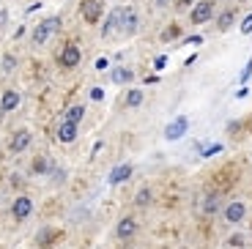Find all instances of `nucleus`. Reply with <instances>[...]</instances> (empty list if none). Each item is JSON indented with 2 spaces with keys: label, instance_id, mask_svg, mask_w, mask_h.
<instances>
[{
  "label": "nucleus",
  "instance_id": "obj_8",
  "mask_svg": "<svg viewBox=\"0 0 252 249\" xmlns=\"http://www.w3.org/2000/svg\"><path fill=\"white\" fill-rule=\"evenodd\" d=\"M31 143H33V134L28 129H19V131H14L11 143H8V151H11V154H25V151L31 148Z\"/></svg>",
  "mask_w": 252,
  "mask_h": 249
},
{
  "label": "nucleus",
  "instance_id": "obj_9",
  "mask_svg": "<svg viewBox=\"0 0 252 249\" xmlns=\"http://www.w3.org/2000/svg\"><path fill=\"white\" fill-rule=\"evenodd\" d=\"M134 233H137V219H134V217L118 219V224H115V236H118L121 241H129Z\"/></svg>",
  "mask_w": 252,
  "mask_h": 249
},
{
  "label": "nucleus",
  "instance_id": "obj_6",
  "mask_svg": "<svg viewBox=\"0 0 252 249\" xmlns=\"http://www.w3.org/2000/svg\"><path fill=\"white\" fill-rule=\"evenodd\" d=\"M222 217H225V222L239 224V222H244V219H247V206L241 203V200H233V203H227V206H225Z\"/></svg>",
  "mask_w": 252,
  "mask_h": 249
},
{
  "label": "nucleus",
  "instance_id": "obj_7",
  "mask_svg": "<svg viewBox=\"0 0 252 249\" xmlns=\"http://www.w3.org/2000/svg\"><path fill=\"white\" fill-rule=\"evenodd\" d=\"M137 28H140L137 11H134V8H124V11H121V33H124V36H134Z\"/></svg>",
  "mask_w": 252,
  "mask_h": 249
},
{
  "label": "nucleus",
  "instance_id": "obj_2",
  "mask_svg": "<svg viewBox=\"0 0 252 249\" xmlns=\"http://www.w3.org/2000/svg\"><path fill=\"white\" fill-rule=\"evenodd\" d=\"M58 22H61V19H58V17L41 19V22H38V25H36V31H33L31 41L36 44V47H41V44H47V41H50V36H52V33L58 31Z\"/></svg>",
  "mask_w": 252,
  "mask_h": 249
},
{
  "label": "nucleus",
  "instance_id": "obj_17",
  "mask_svg": "<svg viewBox=\"0 0 252 249\" xmlns=\"http://www.w3.org/2000/svg\"><path fill=\"white\" fill-rule=\"evenodd\" d=\"M220 206H222V197L217 192H211V194L203 197V214H217V211H220Z\"/></svg>",
  "mask_w": 252,
  "mask_h": 249
},
{
  "label": "nucleus",
  "instance_id": "obj_20",
  "mask_svg": "<svg viewBox=\"0 0 252 249\" xmlns=\"http://www.w3.org/2000/svg\"><path fill=\"white\" fill-rule=\"evenodd\" d=\"M233 19H236V11H233V8H227V11L220 14V22H217V28H220V31H230Z\"/></svg>",
  "mask_w": 252,
  "mask_h": 249
},
{
  "label": "nucleus",
  "instance_id": "obj_18",
  "mask_svg": "<svg viewBox=\"0 0 252 249\" xmlns=\"http://www.w3.org/2000/svg\"><path fill=\"white\" fill-rule=\"evenodd\" d=\"M124 101H126V107H129V110H137V107L143 104V91H140V88H129Z\"/></svg>",
  "mask_w": 252,
  "mask_h": 249
},
{
  "label": "nucleus",
  "instance_id": "obj_26",
  "mask_svg": "<svg viewBox=\"0 0 252 249\" xmlns=\"http://www.w3.org/2000/svg\"><path fill=\"white\" fill-rule=\"evenodd\" d=\"M241 33H252V14L244 17V22H241Z\"/></svg>",
  "mask_w": 252,
  "mask_h": 249
},
{
  "label": "nucleus",
  "instance_id": "obj_35",
  "mask_svg": "<svg viewBox=\"0 0 252 249\" xmlns=\"http://www.w3.org/2000/svg\"><path fill=\"white\" fill-rule=\"evenodd\" d=\"M3 19H6V14H3V11H0V25H3Z\"/></svg>",
  "mask_w": 252,
  "mask_h": 249
},
{
  "label": "nucleus",
  "instance_id": "obj_13",
  "mask_svg": "<svg viewBox=\"0 0 252 249\" xmlns=\"http://www.w3.org/2000/svg\"><path fill=\"white\" fill-rule=\"evenodd\" d=\"M55 238H61V230H55V227H44V230L36 236V244L41 249H50L52 244H55Z\"/></svg>",
  "mask_w": 252,
  "mask_h": 249
},
{
  "label": "nucleus",
  "instance_id": "obj_22",
  "mask_svg": "<svg viewBox=\"0 0 252 249\" xmlns=\"http://www.w3.org/2000/svg\"><path fill=\"white\" fill-rule=\"evenodd\" d=\"M47 170H50V162H47L44 156H38L36 162H33V173H36V175H44Z\"/></svg>",
  "mask_w": 252,
  "mask_h": 249
},
{
  "label": "nucleus",
  "instance_id": "obj_24",
  "mask_svg": "<svg viewBox=\"0 0 252 249\" xmlns=\"http://www.w3.org/2000/svg\"><path fill=\"white\" fill-rule=\"evenodd\" d=\"M250 77H252V58H250V61H247V66H244V71H241L239 82H241V85H244V82L250 80Z\"/></svg>",
  "mask_w": 252,
  "mask_h": 249
},
{
  "label": "nucleus",
  "instance_id": "obj_1",
  "mask_svg": "<svg viewBox=\"0 0 252 249\" xmlns=\"http://www.w3.org/2000/svg\"><path fill=\"white\" fill-rule=\"evenodd\" d=\"M214 8H217L214 0H197L195 6H192V11H189V22L192 25H206V22H211Z\"/></svg>",
  "mask_w": 252,
  "mask_h": 249
},
{
  "label": "nucleus",
  "instance_id": "obj_31",
  "mask_svg": "<svg viewBox=\"0 0 252 249\" xmlns=\"http://www.w3.org/2000/svg\"><path fill=\"white\" fill-rule=\"evenodd\" d=\"M184 44H192V47H197V44H203L200 36H192V38H184Z\"/></svg>",
  "mask_w": 252,
  "mask_h": 249
},
{
  "label": "nucleus",
  "instance_id": "obj_30",
  "mask_svg": "<svg viewBox=\"0 0 252 249\" xmlns=\"http://www.w3.org/2000/svg\"><path fill=\"white\" fill-rule=\"evenodd\" d=\"M197 0H176V6L178 8H187V6H195Z\"/></svg>",
  "mask_w": 252,
  "mask_h": 249
},
{
  "label": "nucleus",
  "instance_id": "obj_27",
  "mask_svg": "<svg viewBox=\"0 0 252 249\" xmlns=\"http://www.w3.org/2000/svg\"><path fill=\"white\" fill-rule=\"evenodd\" d=\"M227 244H230V247H244V236H230Z\"/></svg>",
  "mask_w": 252,
  "mask_h": 249
},
{
  "label": "nucleus",
  "instance_id": "obj_5",
  "mask_svg": "<svg viewBox=\"0 0 252 249\" xmlns=\"http://www.w3.org/2000/svg\"><path fill=\"white\" fill-rule=\"evenodd\" d=\"M31 214H33V200L28 197V194H19L11 203V217L17 219V222H22V219H28Z\"/></svg>",
  "mask_w": 252,
  "mask_h": 249
},
{
  "label": "nucleus",
  "instance_id": "obj_29",
  "mask_svg": "<svg viewBox=\"0 0 252 249\" xmlns=\"http://www.w3.org/2000/svg\"><path fill=\"white\" fill-rule=\"evenodd\" d=\"M164 63H167V58H164V55H159L157 61H154V69H157V71H162V69H164Z\"/></svg>",
  "mask_w": 252,
  "mask_h": 249
},
{
  "label": "nucleus",
  "instance_id": "obj_23",
  "mask_svg": "<svg viewBox=\"0 0 252 249\" xmlns=\"http://www.w3.org/2000/svg\"><path fill=\"white\" fill-rule=\"evenodd\" d=\"M178 36H181V28H178V25H170L167 31L162 33V38H164V41H167V38H178Z\"/></svg>",
  "mask_w": 252,
  "mask_h": 249
},
{
  "label": "nucleus",
  "instance_id": "obj_25",
  "mask_svg": "<svg viewBox=\"0 0 252 249\" xmlns=\"http://www.w3.org/2000/svg\"><path fill=\"white\" fill-rule=\"evenodd\" d=\"M14 66H17V61H14L11 55L3 58V71H14Z\"/></svg>",
  "mask_w": 252,
  "mask_h": 249
},
{
  "label": "nucleus",
  "instance_id": "obj_15",
  "mask_svg": "<svg viewBox=\"0 0 252 249\" xmlns=\"http://www.w3.org/2000/svg\"><path fill=\"white\" fill-rule=\"evenodd\" d=\"M110 80H113L115 85H129V82L134 80V71H132V69H126V66H118V69H113Z\"/></svg>",
  "mask_w": 252,
  "mask_h": 249
},
{
  "label": "nucleus",
  "instance_id": "obj_21",
  "mask_svg": "<svg viewBox=\"0 0 252 249\" xmlns=\"http://www.w3.org/2000/svg\"><path fill=\"white\" fill-rule=\"evenodd\" d=\"M148 203H151V189H148V187H143V189L137 192V197H134V206L145 208Z\"/></svg>",
  "mask_w": 252,
  "mask_h": 249
},
{
  "label": "nucleus",
  "instance_id": "obj_28",
  "mask_svg": "<svg viewBox=\"0 0 252 249\" xmlns=\"http://www.w3.org/2000/svg\"><path fill=\"white\" fill-rule=\"evenodd\" d=\"M91 99H94V101H101V99H104V91H101V88H94V91H91Z\"/></svg>",
  "mask_w": 252,
  "mask_h": 249
},
{
  "label": "nucleus",
  "instance_id": "obj_19",
  "mask_svg": "<svg viewBox=\"0 0 252 249\" xmlns=\"http://www.w3.org/2000/svg\"><path fill=\"white\" fill-rule=\"evenodd\" d=\"M82 118H85V107H82V104L69 107V110H66V115H63V121H71V124H77V126H80Z\"/></svg>",
  "mask_w": 252,
  "mask_h": 249
},
{
  "label": "nucleus",
  "instance_id": "obj_10",
  "mask_svg": "<svg viewBox=\"0 0 252 249\" xmlns=\"http://www.w3.org/2000/svg\"><path fill=\"white\" fill-rule=\"evenodd\" d=\"M187 129H189V121L184 118V115H178L173 124H167V129H164V140H178V137H184V134H187Z\"/></svg>",
  "mask_w": 252,
  "mask_h": 249
},
{
  "label": "nucleus",
  "instance_id": "obj_33",
  "mask_svg": "<svg viewBox=\"0 0 252 249\" xmlns=\"http://www.w3.org/2000/svg\"><path fill=\"white\" fill-rule=\"evenodd\" d=\"M96 69L104 71V69H107V61H104V58H99V61H96Z\"/></svg>",
  "mask_w": 252,
  "mask_h": 249
},
{
  "label": "nucleus",
  "instance_id": "obj_12",
  "mask_svg": "<svg viewBox=\"0 0 252 249\" xmlns=\"http://www.w3.org/2000/svg\"><path fill=\"white\" fill-rule=\"evenodd\" d=\"M58 140H61L63 145H69L77 140V124H71V121H61V126H58Z\"/></svg>",
  "mask_w": 252,
  "mask_h": 249
},
{
  "label": "nucleus",
  "instance_id": "obj_34",
  "mask_svg": "<svg viewBox=\"0 0 252 249\" xmlns=\"http://www.w3.org/2000/svg\"><path fill=\"white\" fill-rule=\"evenodd\" d=\"M167 3H170V0H157V6H162V8L167 6Z\"/></svg>",
  "mask_w": 252,
  "mask_h": 249
},
{
  "label": "nucleus",
  "instance_id": "obj_3",
  "mask_svg": "<svg viewBox=\"0 0 252 249\" xmlns=\"http://www.w3.org/2000/svg\"><path fill=\"white\" fill-rule=\"evenodd\" d=\"M80 61H82L80 47H77L74 41H66V44H63L61 55H58V63H61L63 69H77V66H80Z\"/></svg>",
  "mask_w": 252,
  "mask_h": 249
},
{
  "label": "nucleus",
  "instance_id": "obj_32",
  "mask_svg": "<svg viewBox=\"0 0 252 249\" xmlns=\"http://www.w3.org/2000/svg\"><path fill=\"white\" fill-rule=\"evenodd\" d=\"M220 151H222V145H211V148H208L203 156H214V154H220Z\"/></svg>",
  "mask_w": 252,
  "mask_h": 249
},
{
  "label": "nucleus",
  "instance_id": "obj_14",
  "mask_svg": "<svg viewBox=\"0 0 252 249\" xmlns=\"http://www.w3.org/2000/svg\"><path fill=\"white\" fill-rule=\"evenodd\" d=\"M19 107V93L17 91H6V93L0 96V112H11Z\"/></svg>",
  "mask_w": 252,
  "mask_h": 249
},
{
  "label": "nucleus",
  "instance_id": "obj_11",
  "mask_svg": "<svg viewBox=\"0 0 252 249\" xmlns=\"http://www.w3.org/2000/svg\"><path fill=\"white\" fill-rule=\"evenodd\" d=\"M121 11H124V8H113V11H110L107 22H104V28H101V36L104 38H110L115 31L121 33Z\"/></svg>",
  "mask_w": 252,
  "mask_h": 249
},
{
  "label": "nucleus",
  "instance_id": "obj_16",
  "mask_svg": "<svg viewBox=\"0 0 252 249\" xmlns=\"http://www.w3.org/2000/svg\"><path fill=\"white\" fill-rule=\"evenodd\" d=\"M132 173H134L132 164H118V167H115L113 173H110V184H124V181L129 178Z\"/></svg>",
  "mask_w": 252,
  "mask_h": 249
},
{
  "label": "nucleus",
  "instance_id": "obj_4",
  "mask_svg": "<svg viewBox=\"0 0 252 249\" xmlns=\"http://www.w3.org/2000/svg\"><path fill=\"white\" fill-rule=\"evenodd\" d=\"M80 14L88 25H96L104 14V0H82L80 3Z\"/></svg>",
  "mask_w": 252,
  "mask_h": 249
}]
</instances>
